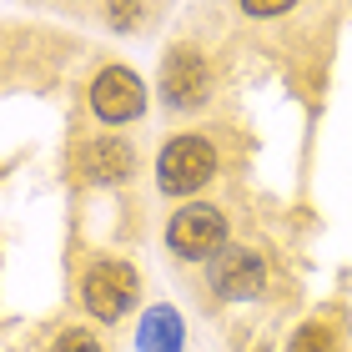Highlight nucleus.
Returning a JSON list of instances; mask_svg holds the SVG:
<instances>
[{
  "label": "nucleus",
  "instance_id": "1",
  "mask_svg": "<svg viewBox=\"0 0 352 352\" xmlns=\"http://www.w3.org/2000/svg\"><path fill=\"white\" fill-rule=\"evenodd\" d=\"M212 176H217V146L197 131L166 141V151L156 156V186H162L166 197H191V191H201Z\"/></svg>",
  "mask_w": 352,
  "mask_h": 352
},
{
  "label": "nucleus",
  "instance_id": "2",
  "mask_svg": "<svg viewBox=\"0 0 352 352\" xmlns=\"http://www.w3.org/2000/svg\"><path fill=\"white\" fill-rule=\"evenodd\" d=\"M166 247L176 252V257H217L221 247H227V217L217 212V206H186V212L171 217L166 227Z\"/></svg>",
  "mask_w": 352,
  "mask_h": 352
},
{
  "label": "nucleus",
  "instance_id": "3",
  "mask_svg": "<svg viewBox=\"0 0 352 352\" xmlns=\"http://www.w3.org/2000/svg\"><path fill=\"white\" fill-rule=\"evenodd\" d=\"M81 302L91 317H101V322H116L126 317V307L136 302V272L126 262H96L81 282Z\"/></svg>",
  "mask_w": 352,
  "mask_h": 352
},
{
  "label": "nucleus",
  "instance_id": "4",
  "mask_svg": "<svg viewBox=\"0 0 352 352\" xmlns=\"http://www.w3.org/2000/svg\"><path fill=\"white\" fill-rule=\"evenodd\" d=\"M91 111L101 121H136L141 111H146V86H141V76L136 71H126V66H106L101 76L91 81Z\"/></svg>",
  "mask_w": 352,
  "mask_h": 352
},
{
  "label": "nucleus",
  "instance_id": "5",
  "mask_svg": "<svg viewBox=\"0 0 352 352\" xmlns=\"http://www.w3.org/2000/svg\"><path fill=\"white\" fill-rule=\"evenodd\" d=\"M262 282H267V267H262L257 252L232 247V252H217V257H212V287H217V297H227V302L257 297Z\"/></svg>",
  "mask_w": 352,
  "mask_h": 352
},
{
  "label": "nucleus",
  "instance_id": "6",
  "mask_svg": "<svg viewBox=\"0 0 352 352\" xmlns=\"http://www.w3.org/2000/svg\"><path fill=\"white\" fill-rule=\"evenodd\" d=\"M162 91H166V101L176 111H191V106H201L206 101V60L197 51H171L166 56V66H162Z\"/></svg>",
  "mask_w": 352,
  "mask_h": 352
},
{
  "label": "nucleus",
  "instance_id": "7",
  "mask_svg": "<svg viewBox=\"0 0 352 352\" xmlns=\"http://www.w3.org/2000/svg\"><path fill=\"white\" fill-rule=\"evenodd\" d=\"M131 166H136V156L116 136H101L81 151V176L86 182H121V176H131Z\"/></svg>",
  "mask_w": 352,
  "mask_h": 352
},
{
  "label": "nucleus",
  "instance_id": "8",
  "mask_svg": "<svg viewBox=\"0 0 352 352\" xmlns=\"http://www.w3.org/2000/svg\"><path fill=\"white\" fill-rule=\"evenodd\" d=\"M287 352H332V327H327V322H307V327L292 338V347H287Z\"/></svg>",
  "mask_w": 352,
  "mask_h": 352
},
{
  "label": "nucleus",
  "instance_id": "9",
  "mask_svg": "<svg viewBox=\"0 0 352 352\" xmlns=\"http://www.w3.org/2000/svg\"><path fill=\"white\" fill-rule=\"evenodd\" d=\"M51 352H101V342H96L86 327H71V332H60V338H56Z\"/></svg>",
  "mask_w": 352,
  "mask_h": 352
},
{
  "label": "nucleus",
  "instance_id": "10",
  "mask_svg": "<svg viewBox=\"0 0 352 352\" xmlns=\"http://www.w3.org/2000/svg\"><path fill=\"white\" fill-rule=\"evenodd\" d=\"M297 0H242V10L247 15H257V21H267V15H282V10H292Z\"/></svg>",
  "mask_w": 352,
  "mask_h": 352
},
{
  "label": "nucleus",
  "instance_id": "11",
  "mask_svg": "<svg viewBox=\"0 0 352 352\" xmlns=\"http://www.w3.org/2000/svg\"><path fill=\"white\" fill-rule=\"evenodd\" d=\"M136 15H141V0H111V21L116 25H136Z\"/></svg>",
  "mask_w": 352,
  "mask_h": 352
}]
</instances>
